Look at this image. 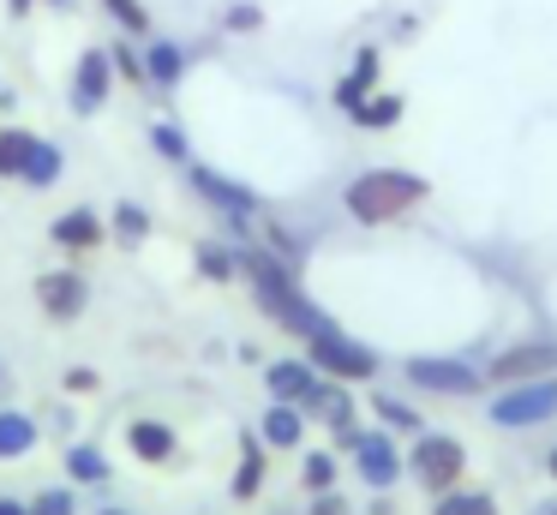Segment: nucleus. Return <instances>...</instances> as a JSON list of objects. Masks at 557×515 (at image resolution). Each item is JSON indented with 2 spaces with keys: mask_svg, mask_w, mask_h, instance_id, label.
Listing matches in <instances>:
<instances>
[{
  "mask_svg": "<svg viewBox=\"0 0 557 515\" xmlns=\"http://www.w3.org/2000/svg\"><path fill=\"white\" fill-rule=\"evenodd\" d=\"M377 414H384L389 426H408V431H413V414H408L401 402H384V395H377Z\"/></svg>",
  "mask_w": 557,
  "mask_h": 515,
  "instance_id": "nucleus-31",
  "label": "nucleus"
},
{
  "mask_svg": "<svg viewBox=\"0 0 557 515\" xmlns=\"http://www.w3.org/2000/svg\"><path fill=\"white\" fill-rule=\"evenodd\" d=\"M0 515H30L25 503H13V498H0Z\"/></svg>",
  "mask_w": 557,
  "mask_h": 515,
  "instance_id": "nucleus-34",
  "label": "nucleus"
},
{
  "mask_svg": "<svg viewBox=\"0 0 557 515\" xmlns=\"http://www.w3.org/2000/svg\"><path fill=\"white\" fill-rule=\"evenodd\" d=\"M54 7H66V0H54Z\"/></svg>",
  "mask_w": 557,
  "mask_h": 515,
  "instance_id": "nucleus-38",
  "label": "nucleus"
},
{
  "mask_svg": "<svg viewBox=\"0 0 557 515\" xmlns=\"http://www.w3.org/2000/svg\"><path fill=\"white\" fill-rule=\"evenodd\" d=\"M30 515H73V491H42V498L30 503Z\"/></svg>",
  "mask_w": 557,
  "mask_h": 515,
  "instance_id": "nucleus-28",
  "label": "nucleus"
},
{
  "mask_svg": "<svg viewBox=\"0 0 557 515\" xmlns=\"http://www.w3.org/2000/svg\"><path fill=\"white\" fill-rule=\"evenodd\" d=\"M109 12H114V19H121L126 24V30H145V7H138V0H109Z\"/></svg>",
  "mask_w": 557,
  "mask_h": 515,
  "instance_id": "nucleus-29",
  "label": "nucleus"
},
{
  "mask_svg": "<svg viewBox=\"0 0 557 515\" xmlns=\"http://www.w3.org/2000/svg\"><path fill=\"white\" fill-rule=\"evenodd\" d=\"M372 72H377V48H366V54H360V66H354L348 78H342V90H336V102L348 108V114H354V108H360V90H366V84H372Z\"/></svg>",
  "mask_w": 557,
  "mask_h": 515,
  "instance_id": "nucleus-19",
  "label": "nucleus"
},
{
  "mask_svg": "<svg viewBox=\"0 0 557 515\" xmlns=\"http://www.w3.org/2000/svg\"><path fill=\"white\" fill-rule=\"evenodd\" d=\"M264 486V462H258V443H246V462H240V479H234V498H258Z\"/></svg>",
  "mask_w": 557,
  "mask_h": 515,
  "instance_id": "nucleus-25",
  "label": "nucleus"
},
{
  "mask_svg": "<svg viewBox=\"0 0 557 515\" xmlns=\"http://www.w3.org/2000/svg\"><path fill=\"white\" fill-rule=\"evenodd\" d=\"M30 450H37V426H30V414H0V462L30 455Z\"/></svg>",
  "mask_w": 557,
  "mask_h": 515,
  "instance_id": "nucleus-16",
  "label": "nucleus"
},
{
  "mask_svg": "<svg viewBox=\"0 0 557 515\" xmlns=\"http://www.w3.org/2000/svg\"><path fill=\"white\" fill-rule=\"evenodd\" d=\"M109 60H114V66L126 72V78H138V54H126V48H121V54H109Z\"/></svg>",
  "mask_w": 557,
  "mask_h": 515,
  "instance_id": "nucleus-33",
  "label": "nucleus"
},
{
  "mask_svg": "<svg viewBox=\"0 0 557 515\" xmlns=\"http://www.w3.org/2000/svg\"><path fill=\"white\" fill-rule=\"evenodd\" d=\"M246 270H252V282H258V306H264L276 323H288V330H300L306 342H312V335H324V330H336V323H330L324 311H318L312 299H306L300 287H294V275L282 270L276 258H264V252H252V258H246Z\"/></svg>",
  "mask_w": 557,
  "mask_h": 515,
  "instance_id": "nucleus-1",
  "label": "nucleus"
},
{
  "mask_svg": "<svg viewBox=\"0 0 557 515\" xmlns=\"http://www.w3.org/2000/svg\"><path fill=\"white\" fill-rule=\"evenodd\" d=\"M66 390H73V395H85V390H97V371H73V378H66Z\"/></svg>",
  "mask_w": 557,
  "mask_h": 515,
  "instance_id": "nucleus-32",
  "label": "nucleus"
},
{
  "mask_svg": "<svg viewBox=\"0 0 557 515\" xmlns=\"http://www.w3.org/2000/svg\"><path fill=\"white\" fill-rule=\"evenodd\" d=\"M193 180H198V192H205L216 210H228V216H252V192L246 186H234V180H222V174H210V168H193Z\"/></svg>",
  "mask_w": 557,
  "mask_h": 515,
  "instance_id": "nucleus-13",
  "label": "nucleus"
},
{
  "mask_svg": "<svg viewBox=\"0 0 557 515\" xmlns=\"http://www.w3.org/2000/svg\"><path fill=\"white\" fill-rule=\"evenodd\" d=\"M37 294H42V311H49V318H78L85 299H90V287L78 282L73 270H54V275H42V282H37Z\"/></svg>",
  "mask_w": 557,
  "mask_h": 515,
  "instance_id": "nucleus-9",
  "label": "nucleus"
},
{
  "mask_svg": "<svg viewBox=\"0 0 557 515\" xmlns=\"http://www.w3.org/2000/svg\"><path fill=\"white\" fill-rule=\"evenodd\" d=\"M145 72H150L157 84H174V78H181V48H174V42H150Z\"/></svg>",
  "mask_w": 557,
  "mask_h": 515,
  "instance_id": "nucleus-23",
  "label": "nucleus"
},
{
  "mask_svg": "<svg viewBox=\"0 0 557 515\" xmlns=\"http://www.w3.org/2000/svg\"><path fill=\"white\" fill-rule=\"evenodd\" d=\"M66 474L73 479H109V462H102V450H90V443H78V450H66Z\"/></svg>",
  "mask_w": 557,
  "mask_h": 515,
  "instance_id": "nucleus-21",
  "label": "nucleus"
},
{
  "mask_svg": "<svg viewBox=\"0 0 557 515\" xmlns=\"http://www.w3.org/2000/svg\"><path fill=\"white\" fill-rule=\"evenodd\" d=\"M102 515H126V510H102Z\"/></svg>",
  "mask_w": 557,
  "mask_h": 515,
  "instance_id": "nucleus-37",
  "label": "nucleus"
},
{
  "mask_svg": "<svg viewBox=\"0 0 557 515\" xmlns=\"http://www.w3.org/2000/svg\"><path fill=\"white\" fill-rule=\"evenodd\" d=\"M461 467H468V450H461L456 438H437V431H425V438L413 443V474H420L425 491H456Z\"/></svg>",
  "mask_w": 557,
  "mask_h": 515,
  "instance_id": "nucleus-5",
  "label": "nucleus"
},
{
  "mask_svg": "<svg viewBox=\"0 0 557 515\" xmlns=\"http://www.w3.org/2000/svg\"><path fill=\"white\" fill-rule=\"evenodd\" d=\"M264 438L276 443V450H294V443H300V414H294V402H276L264 414Z\"/></svg>",
  "mask_w": 557,
  "mask_h": 515,
  "instance_id": "nucleus-17",
  "label": "nucleus"
},
{
  "mask_svg": "<svg viewBox=\"0 0 557 515\" xmlns=\"http://www.w3.org/2000/svg\"><path fill=\"white\" fill-rule=\"evenodd\" d=\"M408 378L420 383V390H437V395H468L473 383H480L461 359H408Z\"/></svg>",
  "mask_w": 557,
  "mask_h": 515,
  "instance_id": "nucleus-8",
  "label": "nucleus"
},
{
  "mask_svg": "<svg viewBox=\"0 0 557 515\" xmlns=\"http://www.w3.org/2000/svg\"><path fill=\"white\" fill-rule=\"evenodd\" d=\"M25 7H30V0H13V12H25Z\"/></svg>",
  "mask_w": 557,
  "mask_h": 515,
  "instance_id": "nucleus-35",
  "label": "nucleus"
},
{
  "mask_svg": "<svg viewBox=\"0 0 557 515\" xmlns=\"http://www.w3.org/2000/svg\"><path fill=\"white\" fill-rule=\"evenodd\" d=\"M312 383H318L312 359H276V366H270V395H276V402H306Z\"/></svg>",
  "mask_w": 557,
  "mask_h": 515,
  "instance_id": "nucleus-12",
  "label": "nucleus"
},
{
  "mask_svg": "<svg viewBox=\"0 0 557 515\" xmlns=\"http://www.w3.org/2000/svg\"><path fill=\"white\" fill-rule=\"evenodd\" d=\"M126 443H133L138 462H169L174 455V431L162 426V419H133V426H126Z\"/></svg>",
  "mask_w": 557,
  "mask_h": 515,
  "instance_id": "nucleus-14",
  "label": "nucleus"
},
{
  "mask_svg": "<svg viewBox=\"0 0 557 515\" xmlns=\"http://www.w3.org/2000/svg\"><path fill=\"white\" fill-rule=\"evenodd\" d=\"M420 198H425V180L408 174V168H372V174H360L348 186V210L360 222H389V216L413 210Z\"/></svg>",
  "mask_w": 557,
  "mask_h": 515,
  "instance_id": "nucleus-2",
  "label": "nucleus"
},
{
  "mask_svg": "<svg viewBox=\"0 0 557 515\" xmlns=\"http://www.w3.org/2000/svg\"><path fill=\"white\" fill-rule=\"evenodd\" d=\"M557 414V378H533V383H509L492 402L497 426H540V419Z\"/></svg>",
  "mask_w": 557,
  "mask_h": 515,
  "instance_id": "nucleus-3",
  "label": "nucleus"
},
{
  "mask_svg": "<svg viewBox=\"0 0 557 515\" xmlns=\"http://www.w3.org/2000/svg\"><path fill=\"white\" fill-rule=\"evenodd\" d=\"M49 240H54V246H66V252H90L102 240V216L97 210H66V216H54Z\"/></svg>",
  "mask_w": 557,
  "mask_h": 515,
  "instance_id": "nucleus-11",
  "label": "nucleus"
},
{
  "mask_svg": "<svg viewBox=\"0 0 557 515\" xmlns=\"http://www.w3.org/2000/svg\"><path fill=\"white\" fill-rule=\"evenodd\" d=\"M306 407H312V414H324L336 431H348V414H354V402H348V390H342L336 378H330V383H312V395H306Z\"/></svg>",
  "mask_w": 557,
  "mask_h": 515,
  "instance_id": "nucleus-15",
  "label": "nucleus"
},
{
  "mask_svg": "<svg viewBox=\"0 0 557 515\" xmlns=\"http://www.w3.org/2000/svg\"><path fill=\"white\" fill-rule=\"evenodd\" d=\"M150 138H157V150L169 156V162H181V156H186V144H181V132H174V126H157Z\"/></svg>",
  "mask_w": 557,
  "mask_h": 515,
  "instance_id": "nucleus-30",
  "label": "nucleus"
},
{
  "mask_svg": "<svg viewBox=\"0 0 557 515\" xmlns=\"http://www.w3.org/2000/svg\"><path fill=\"white\" fill-rule=\"evenodd\" d=\"M437 515H497V503L485 498V491H444Z\"/></svg>",
  "mask_w": 557,
  "mask_h": 515,
  "instance_id": "nucleus-22",
  "label": "nucleus"
},
{
  "mask_svg": "<svg viewBox=\"0 0 557 515\" xmlns=\"http://www.w3.org/2000/svg\"><path fill=\"white\" fill-rule=\"evenodd\" d=\"M497 383H533V378H557V342H521L509 354L492 359Z\"/></svg>",
  "mask_w": 557,
  "mask_h": 515,
  "instance_id": "nucleus-6",
  "label": "nucleus"
},
{
  "mask_svg": "<svg viewBox=\"0 0 557 515\" xmlns=\"http://www.w3.org/2000/svg\"><path fill=\"white\" fill-rule=\"evenodd\" d=\"M552 479H557V450H552Z\"/></svg>",
  "mask_w": 557,
  "mask_h": 515,
  "instance_id": "nucleus-36",
  "label": "nucleus"
},
{
  "mask_svg": "<svg viewBox=\"0 0 557 515\" xmlns=\"http://www.w3.org/2000/svg\"><path fill=\"white\" fill-rule=\"evenodd\" d=\"M330 479H336V462H330L324 450L306 455V486H312V491H330Z\"/></svg>",
  "mask_w": 557,
  "mask_h": 515,
  "instance_id": "nucleus-27",
  "label": "nucleus"
},
{
  "mask_svg": "<svg viewBox=\"0 0 557 515\" xmlns=\"http://www.w3.org/2000/svg\"><path fill=\"white\" fill-rule=\"evenodd\" d=\"M61 174V150H54V144H30V162H25V174L18 180H30V186H49V180Z\"/></svg>",
  "mask_w": 557,
  "mask_h": 515,
  "instance_id": "nucleus-20",
  "label": "nucleus"
},
{
  "mask_svg": "<svg viewBox=\"0 0 557 515\" xmlns=\"http://www.w3.org/2000/svg\"><path fill=\"white\" fill-rule=\"evenodd\" d=\"M396 114H401L396 96H389V102H360V108H354V120H360V126H389Z\"/></svg>",
  "mask_w": 557,
  "mask_h": 515,
  "instance_id": "nucleus-26",
  "label": "nucleus"
},
{
  "mask_svg": "<svg viewBox=\"0 0 557 515\" xmlns=\"http://www.w3.org/2000/svg\"><path fill=\"white\" fill-rule=\"evenodd\" d=\"M312 366L330 371L336 383H360V378H372V371H377V354H372V347H360V342H348L342 330H324V335H312Z\"/></svg>",
  "mask_w": 557,
  "mask_h": 515,
  "instance_id": "nucleus-4",
  "label": "nucleus"
},
{
  "mask_svg": "<svg viewBox=\"0 0 557 515\" xmlns=\"http://www.w3.org/2000/svg\"><path fill=\"white\" fill-rule=\"evenodd\" d=\"M30 132H18V126H7L0 132V174H25V162H30Z\"/></svg>",
  "mask_w": 557,
  "mask_h": 515,
  "instance_id": "nucleus-18",
  "label": "nucleus"
},
{
  "mask_svg": "<svg viewBox=\"0 0 557 515\" xmlns=\"http://www.w3.org/2000/svg\"><path fill=\"white\" fill-rule=\"evenodd\" d=\"M109 78H114L109 48H85V60H78V72H73V108L78 114H97V108L109 102Z\"/></svg>",
  "mask_w": 557,
  "mask_h": 515,
  "instance_id": "nucleus-7",
  "label": "nucleus"
},
{
  "mask_svg": "<svg viewBox=\"0 0 557 515\" xmlns=\"http://www.w3.org/2000/svg\"><path fill=\"white\" fill-rule=\"evenodd\" d=\"M354 450H360V474L372 479V486H396V474H401V455H396V443L384 438V431H360V443H354Z\"/></svg>",
  "mask_w": 557,
  "mask_h": 515,
  "instance_id": "nucleus-10",
  "label": "nucleus"
},
{
  "mask_svg": "<svg viewBox=\"0 0 557 515\" xmlns=\"http://www.w3.org/2000/svg\"><path fill=\"white\" fill-rule=\"evenodd\" d=\"M114 234H121L126 246H138V240L150 234V216L138 210V204H121V210H114Z\"/></svg>",
  "mask_w": 557,
  "mask_h": 515,
  "instance_id": "nucleus-24",
  "label": "nucleus"
}]
</instances>
